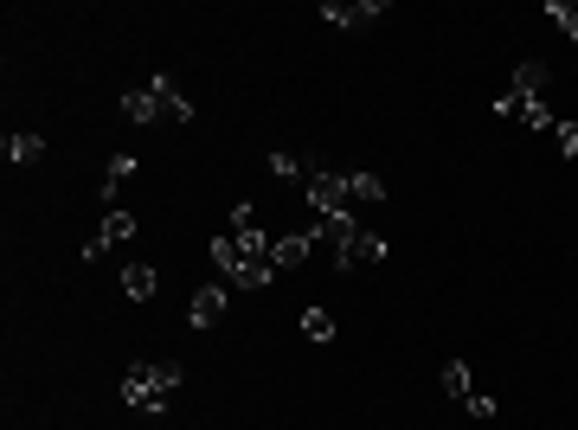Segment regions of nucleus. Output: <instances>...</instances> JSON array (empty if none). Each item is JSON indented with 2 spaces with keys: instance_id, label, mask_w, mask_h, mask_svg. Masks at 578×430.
<instances>
[{
  "instance_id": "1",
  "label": "nucleus",
  "mask_w": 578,
  "mask_h": 430,
  "mask_svg": "<svg viewBox=\"0 0 578 430\" xmlns=\"http://www.w3.org/2000/svg\"><path fill=\"white\" fill-rule=\"evenodd\" d=\"M180 392V366L174 360H135L123 373V405L142 411V418H155V411H167V398Z\"/></svg>"
},
{
  "instance_id": "2",
  "label": "nucleus",
  "mask_w": 578,
  "mask_h": 430,
  "mask_svg": "<svg viewBox=\"0 0 578 430\" xmlns=\"http://www.w3.org/2000/svg\"><path fill=\"white\" fill-rule=\"evenodd\" d=\"M123 116L129 122H161V116H174V122H193V97H180L174 84H167V71H155L148 84H135V90H123Z\"/></svg>"
},
{
  "instance_id": "3",
  "label": "nucleus",
  "mask_w": 578,
  "mask_h": 430,
  "mask_svg": "<svg viewBox=\"0 0 578 430\" xmlns=\"http://www.w3.org/2000/svg\"><path fill=\"white\" fill-rule=\"evenodd\" d=\"M322 225H328V244H334V264H341V270L386 264V257H392V244L379 238V232H367L360 219H322Z\"/></svg>"
},
{
  "instance_id": "4",
  "label": "nucleus",
  "mask_w": 578,
  "mask_h": 430,
  "mask_svg": "<svg viewBox=\"0 0 578 430\" xmlns=\"http://www.w3.org/2000/svg\"><path fill=\"white\" fill-rule=\"evenodd\" d=\"M309 206L322 219H354V180L347 174H315L309 180Z\"/></svg>"
},
{
  "instance_id": "5",
  "label": "nucleus",
  "mask_w": 578,
  "mask_h": 430,
  "mask_svg": "<svg viewBox=\"0 0 578 430\" xmlns=\"http://www.w3.org/2000/svg\"><path fill=\"white\" fill-rule=\"evenodd\" d=\"M322 20H334L341 33H360V26L386 20V0H328V7H322Z\"/></svg>"
},
{
  "instance_id": "6",
  "label": "nucleus",
  "mask_w": 578,
  "mask_h": 430,
  "mask_svg": "<svg viewBox=\"0 0 578 430\" xmlns=\"http://www.w3.org/2000/svg\"><path fill=\"white\" fill-rule=\"evenodd\" d=\"M495 116H521L527 129H559V116L546 110V97H514V90H501V97H495Z\"/></svg>"
},
{
  "instance_id": "7",
  "label": "nucleus",
  "mask_w": 578,
  "mask_h": 430,
  "mask_svg": "<svg viewBox=\"0 0 578 430\" xmlns=\"http://www.w3.org/2000/svg\"><path fill=\"white\" fill-rule=\"evenodd\" d=\"M135 232H142V225H135V219H129V212H110V219H103V225H97V238H90V244H84V264H97V257H103V251H110V244H129Z\"/></svg>"
},
{
  "instance_id": "8",
  "label": "nucleus",
  "mask_w": 578,
  "mask_h": 430,
  "mask_svg": "<svg viewBox=\"0 0 578 430\" xmlns=\"http://www.w3.org/2000/svg\"><path fill=\"white\" fill-rule=\"evenodd\" d=\"M225 309H232V296H225L219 283H206V289H193V302H187V315H193V328H219Z\"/></svg>"
},
{
  "instance_id": "9",
  "label": "nucleus",
  "mask_w": 578,
  "mask_h": 430,
  "mask_svg": "<svg viewBox=\"0 0 578 430\" xmlns=\"http://www.w3.org/2000/svg\"><path fill=\"white\" fill-rule=\"evenodd\" d=\"M270 174H277V180H289V187H302V193H309V180L322 174V167H315L309 155H270Z\"/></svg>"
},
{
  "instance_id": "10",
  "label": "nucleus",
  "mask_w": 578,
  "mask_h": 430,
  "mask_svg": "<svg viewBox=\"0 0 578 430\" xmlns=\"http://www.w3.org/2000/svg\"><path fill=\"white\" fill-rule=\"evenodd\" d=\"M0 155H7L13 167H26V161H39V155H45V135H39V129H13L7 142H0Z\"/></svg>"
},
{
  "instance_id": "11",
  "label": "nucleus",
  "mask_w": 578,
  "mask_h": 430,
  "mask_svg": "<svg viewBox=\"0 0 578 430\" xmlns=\"http://www.w3.org/2000/svg\"><path fill=\"white\" fill-rule=\"evenodd\" d=\"M546 84H553V65H540V58H527L521 71H514V97H546Z\"/></svg>"
},
{
  "instance_id": "12",
  "label": "nucleus",
  "mask_w": 578,
  "mask_h": 430,
  "mask_svg": "<svg viewBox=\"0 0 578 430\" xmlns=\"http://www.w3.org/2000/svg\"><path fill=\"white\" fill-rule=\"evenodd\" d=\"M155 289H161V270H155V264H129V270H123V296H129V302H148Z\"/></svg>"
},
{
  "instance_id": "13",
  "label": "nucleus",
  "mask_w": 578,
  "mask_h": 430,
  "mask_svg": "<svg viewBox=\"0 0 578 430\" xmlns=\"http://www.w3.org/2000/svg\"><path fill=\"white\" fill-rule=\"evenodd\" d=\"M444 392L456 398V405H469V398H476V379H469V366H463V360H450V366H444Z\"/></svg>"
},
{
  "instance_id": "14",
  "label": "nucleus",
  "mask_w": 578,
  "mask_h": 430,
  "mask_svg": "<svg viewBox=\"0 0 578 430\" xmlns=\"http://www.w3.org/2000/svg\"><path fill=\"white\" fill-rule=\"evenodd\" d=\"M546 20H553L559 33L578 45V0H546Z\"/></svg>"
},
{
  "instance_id": "15",
  "label": "nucleus",
  "mask_w": 578,
  "mask_h": 430,
  "mask_svg": "<svg viewBox=\"0 0 578 430\" xmlns=\"http://www.w3.org/2000/svg\"><path fill=\"white\" fill-rule=\"evenodd\" d=\"M302 334H309L315 347H328L334 341V315L328 309H302Z\"/></svg>"
},
{
  "instance_id": "16",
  "label": "nucleus",
  "mask_w": 578,
  "mask_h": 430,
  "mask_svg": "<svg viewBox=\"0 0 578 430\" xmlns=\"http://www.w3.org/2000/svg\"><path fill=\"white\" fill-rule=\"evenodd\" d=\"M123 180H135V155H116L110 174H103V199H110V212H116V187H123Z\"/></svg>"
},
{
  "instance_id": "17",
  "label": "nucleus",
  "mask_w": 578,
  "mask_h": 430,
  "mask_svg": "<svg viewBox=\"0 0 578 430\" xmlns=\"http://www.w3.org/2000/svg\"><path fill=\"white\" fill-rule=\"evenodd\" d=\"M206 257H212V270H219V276H232L238 270V238H212Z\"/></svg>"
},
{
  "instance_id": "18",
  "label": "nucleus",
  "mask_w": 578,
  "mask_h": 430,
  "mask_svg": "<svg viewBox=\"0 0 578 430\" xmlns=\"http://www.w3.org/2000/svg\"><path fill=\"white\" fill-rule=\"evenodd\" d=\"M354 180V206H379V199H386V180L379 174H347Z\"/></svg>"
},
{
  "instance_id": "19",
  "label": "nucleus",
  "mask_w": 578,
  "mask_h": 430,
  "mask_svg": "<svg viewBox=\"0 0 578 430\" xmlns=\"http://www.w3.org/2000/svg\"><path fill=\"white\" fill-rule=\"evenodd\" d=\"M270 276H277L270 264H238V270H232V283H238V289H264Z\"/></svg>"
},
{
  "instance_id": "20",
  "label": "nucleus",
  "mask_w": 578,
  "mask_h": 430,
  "mask_svg": "<svg viewBox=\"0 0 578 430\" xmlns=\"http://www.w3.org/2000/svg\"><path fill=\"white\" fill-rule=\"evenodd\" d=\"M559 155H566V161H578V122H559Z\"/></svg>"
},
{
  "instance_id": "21",
  "label": "nucleus",
  "mask_w": 578,
  "mask_h": 430,
  "mask_svg": "<svg viewBox=\"0 0 578 430\" xmlns=\"http://www.w3.org/2000/svg\"><path fill=\"white\" fill-rule=\"evenodd\" d=\"M463 411H469V418H482V424H489V418H495V411H501V405H495V398H489V392H476V398H469V405H463Z\"/></svg>"
}]
</instances>
